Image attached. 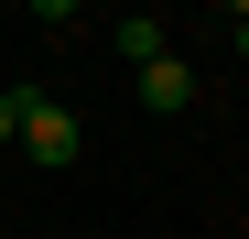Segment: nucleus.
I'll use <instances>...</instances> for the list:
<instances>
[{
    "mask_svg": "<svg viewBox=\"0 0 249 239\" xmlns=\"http://www.w3.org/2000/svg\"><path fill=\"white\" fill-rule=\"evenodd\" d=\"M11 141H22V152H33L44 174H76V152H87V131H76V109H65V98H44V87L22 98V131H11Z\"/></svg>",
    "mask_w": 249,
    "mask_h": 239,
    "instance_id": "nucleus-1",
    "label": "nucleus"
},
{
    "mask_svg": "<svg viewBox=\"0 0 249 239\" xmlns=\"http://www.w3.org/2000/svg\"><path fill=\"white\" fill-rule=\"evenodd\" d=\"M108 44L130 55V65H162V55H174V33H162L152 11H130V22H108Z\"/></svg>",
    "mask_w": 249,
    "mask_h": 239,
    "instance_id": "nucleus-3",
    "label": "nucleus"
},
{
    "mask_svg": "<svg viewBox=\"0 0 249 239\" xmlns=\"http://www.w3.org/2000/svg\"><path fill=\"white\" fill-rule=\"evenodd\" d=\"M141 109H162V120H174V109H195V65H184V55L141 65Z\"/></svg>",
    "mask_w": 249,
    "mask_h": 239,
    "instance_id": "nucleus-2",
    "label": "nucleus"
},
{
    "mask_svg": "<svg viewBox=\"0 0 249 239\" xmlns=\"http://www.w3.org/2000/svg\"><path fill=\"white\" fill-rule=\"evenodd\" d=\"M238 55H249V11H238Z\"/></svg>",
    "mask_w": 249,
    "mask_h": 239,
    "instance_id": "nucleus-5",
    "label": "nucleus"
},
{
    "mask_svg": "<svg viewBox=\"0 0 249 239\" xmlns=\"http://www.w3.org/2000/svg\"><path fill=\"white\" fill-rule=\"evenodd\" d=\"M11 131H22V98H0V141H11Z\"/></svg>",
    "mask_w": 249,
    "mask_h": 239,
    "instance_id": "nucleus-4",
    "label": "nucleus"
}]
</instances>
